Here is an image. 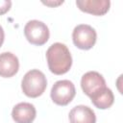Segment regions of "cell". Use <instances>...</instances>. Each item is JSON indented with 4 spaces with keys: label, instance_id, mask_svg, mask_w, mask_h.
<instances>
[{
    "label": "cell",
    "instance_id": "cell-14",
    "mask_svg": "<svg viewBox=\"0 0 123 123\" xmlns=\"http://www.w3.org/2000/svg\"><path fill=\"white\" fill-rule=\"evenodd\" d=\"M4 38H5L4 30H3L2 26H0V47L2 46V44H3V42H4Z\"/></svg>",
    "mask_w": 123,
    "mask_h": 123
},
{
    "label": "cell",
    "instance_id": "cell-4",
    "mask_svg": "<svg viewBox=\"0 0 123 123\" xmlns=\"http://www.w3.org/2000/svg\"><path fill=\"white\" fill-rule=\"evenodd\" d=\"M24 35L30 43L40 46L48 41L50 34L45 23L39 20H30L24 27Z\"/></svg>",
    "mask_w": 123,
    "mask_h": 123
},
{
    "label": "cell",
    "instance_id": "cell-10",
    "mask_svg": "<svg viewBox=\"0 0 123 123\" xmlns=\"http://www.w3.org/2000/svg\"><path fill=\"white\" fill-rule=\"evenodd\" d=\"M70 123H95V112L87 106L79 105L69 111Z\"/></svg>",
    "mask_w": 123,
    "mask_h": 123
},
{
    "label": "cell",
    "instance_id": "cell-3",
    "mask_svg": "<svg viewBox=\"0 0 123 123\" xmlns=\"http://www.w3.org/2000/svg\"><path fill=\"white\" fill-rule=\"evenodd\" d=\"M76 94L74 84L69 80H61L56 82L51 88V99L59 106L68 105Z\"/></svg>",
    "mask_w": 123,
    "mask_h": 123
},
{
    "label": "cell",
    "instance_id": "cell-13",
    "mask_svg": "<svg viewBox=\"0 0 123 123\" xmlns=\"http://www.w3.org/2000/svg\"><path fill=\"white\" fill-rule=\"evenodd\" d=\"M43 4H45V5H47V6H50V7H56V6H59V5H61V4H62L63 3V1L62 0V1H46V2H42Z\"/></svg>",
    "mask_w": 123,
    "mask_h": 123
},
{
    "label": "cell",
    "instance_id": "cell-5",
    "mask_svg": "<svg viewBox=\"0 0 123 123\" xmlns=\"http://www.w3.org/2000/svg\"><path fill=\"white\" fill-rule=\"evenodd\" d=\"M73 43L82 50L92 48L97 39L96 31L87 24H80L76 26L72 33Z\"/></svg>",
    "mask_w": 123,
    "mask_h": 123
},
{
    "label": "cell",
    "instance_id": "cell-6",
    "mask_svg": "<svg viewBox=\"0 0 123 123\" xmlns=\"http://www.w3.org/2000/svg\"><path fill=\"white\" fill-rule=\"evenodd\" d=\"M81 87L86 95L90 97L98 90L106 87L104 77L96 71H88L81 79Z\"/></svg>",
    "mask_w": 123,
    "mask_h": 123
},
{
    "label": "cell",
    "instance_id": "cell-8",
    "mask_svg": "<svg viewBox=\"0 0 123 123\" xmlns=\"http://www.w3.org/2000/svg\"><path fill=\"white\" fill-rule=\"evenodd\" d=\"M37 111L31 103H19L15 105L12 111V117L15 123H32L36 118Z\"/></svg>",
    "mask_w": 123,
    "mask_h": 123
},
{
    "label": "cell",
    "instance_id": "cell-9",
    "mask_svg": "<svg viewBox=\"0 0 123 123\" xmlns=\"http://www.w3.org/2000/svg\"><path fill=\"white\" fill-rule=\"evenodd\" d=\"M19 69V62L15 55L11 52L0 54V76L4 78L12 77Z\"/></svg>",
    "mask_w": 123,
    "mask_h": 123
},
{
    "label": "cell",
    "instance_id": "cell-12",
    "mask_svg": "<svg viewBox=\"0 0 123 123\" xmlns=\"http://www.w3.org/2000/svg\"><path fill=\"white\" fill-rule=\"evenodd\" d=\"M11 7H12V1H10V0H0V15L9 12Z\"/></svg>",
    "mask_w": 123,
    "mask_h": 123
},
{
    "label": "cell",
    "instance_id": "cell-11",
    "mask_svg": "<svg viewBox=\"0 0 123 123\" xmlns=\"http://www.w3.org/2000/svg\"><path fill=\"white\" fill-rule=\"evenodd\" d=\"M90 99H91V103L96 108L101 109V110H106L111 107V105L113 104L114 96H113L112 91L106 86L98 90L94 94H92L90 96Z\"/></svg>",
    "mask_w": 123,
    "mask_h": 123
},
{
    "label": "cell",
    "instance_id": "cell-1",
    "mask_svg": "<svg viewBox=\"0 0 123 123\" xmlns=\"http://www.w3.org/2000/svg\"><path fill=\"white\" fill-rule=\"evenodd\" d=\"M46 59L50 71L56 75H62L69 71L72 57L67 46L61 42L53 43L46 51Z\"/></svg>",
    "mask_w": 123,
    "mask_h": 123
},
{
    "label": "cell",
    "instance_id": "cell-7",
    "mask_svg": "<svg viewBox=\"0 0 123 123\" xmlns=\"http://www.w3.org/2000/svg\"><path fill=\"white\" fill-rule=\"evenodd\" d=\"M77 7L85 12L93 15H104L110 10V0H77Z\"/></svg>",
    "mask_w": 123,
    "mask_h": 123
},
{
    "label": "cell",
    "instance_id": "cell-2",
    "mask_svg": "<svg viewBox=\"0 0 123 123\" xmlns=\"http://www.w3.org/2000/svg\"><path fill=\"white\" fill-rule=\"evenodd\" d=\"M47 86V80L45 75L38 69H32L28 71L21 82V88L23 93L31 98L40 96Z\"/></svg>",
    "mask_w": 123,
    "mask_h": 123
}]
</instances>
